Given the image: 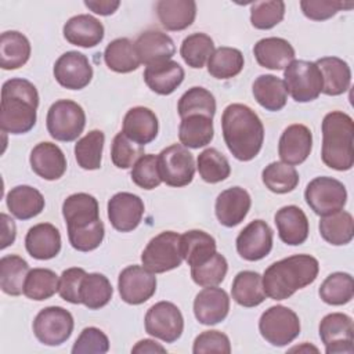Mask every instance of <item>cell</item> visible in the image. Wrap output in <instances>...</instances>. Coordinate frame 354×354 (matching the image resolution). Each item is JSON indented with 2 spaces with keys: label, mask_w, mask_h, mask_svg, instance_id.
<instances>
[{
  "label": "cell",
  "mask_w": 354,
  "mask_h": 354,
  "mask_svg": "<svg viewBox=\"0 0 354 354\" xmlns=\"http://www.w3.org/2000/svg\"><path fill=\"white\" fill-rule=\"evenodd\" d=\"M223 137L228 151L241 162L256 158L263 147L264 126L259 115L245 104H230L221 116Z\"/></svg>",
  "instance_id": "obj_1"
},
{
  "label": "cell",
  "mask_w": 354,
  "mask_h": 354,
  "mask_svg": "<svg viewBox=\"0 0 354 354\" xmlns=\"http://www.w3.org/2000/svg\"><path fill=\"white\" fill-rule=\"evenodd\" d=\"M319 271V263L310 254H293L268 266L261 277L263 289L272 300H285L311 285Z\"/></svg>",
  "instance_id": "obj_2"
},
{
  "label": "cell",
  "mask_w": 354,
  "mask_h": 354,
  "mask_svg": "<svg viewBox=\"0 0 354 354\" xmlns=\"http://www.w3.org/2000/svg\"><path fill=\"white\" fill-rule=\"evenodd\" d=\"M39 93L26 79L12 77L1 87L0 126L3 133L24 134L33 129L37 119Z\"/></svg>",
  "instance_id": "obj_3"
},
{
  "label": "cell",
  "mask_w": 354,
  "mask_h": 354,
  "mask_svg": "<svg viewBox=\"0 0 354 354\" xmlns=\"http://www.w3.org/2000/svg\"><path fill=\"white\" fill-rule=\"evenodd\" d=\"M322 162L337 171L350 170L354 165L353 118L342 111H332L322 120Z\"/></svg>",
  "instance_id": "obj_4"
},
{
  "label": "cell",
  "mask_w": 354,
  "mask_h": 354,
  "mask_svg": "<svg viewBox=\"0 0 354 354\" xmlns=\"http://www.w3.org/2000/svg\"><path fill=\"white\" fill-rule=\"evenodd\" d=\"M283 82L288 94L296 102H310L322 93V75L315 62L293 59L283 69Z\"/></svg>",
  "instance_id": "obj_5"
},
{
  "label": "cell",
  "mask_w": 354,
  "mask_h": 354,
  "mask_svg": "<svg viewBox=\"0 0 354 354\" xmlns=\"http://www.w3.org/2000/svg\"><path fill=\"white\" fill-rule=\"evenodd\" d=\"M46 124L48 134L54 140L71 142L83 133L86 113L77 102L72 100H58L48 108Z\"/></svg>",
  "instance_id": "obj_6"
},
{
  "label": "cell",
  "mask_w": 354,
  "mask_h": 354,
  "mask_svg": "<svg viewBox=\"0 0 354 354\" xmlns=\"http://www.w3.org/2000/svg\"><path fill=\"white\" fill-rule=\"evenodd\" d=\"M259 330L263 339L275 347L292 343L300 333L297 314L285 306H271L259 319Z\"/></svg>",
  "instance_id": "obj_7"
},
{
  "label": "cell",
  "mask_w": 354,
  "mask_h": 354,
  "mask_svg": "<svg viewBox=\"0 0 354 354\" xmlns=\"http://www.w3.org/2000/svg\"><path fill=\"white\" fill-rule=\"evenodd\" d=\"M180 235L174 231H163L153 236L141 253L142 266L153 274H162L181 266L183 261Z\"/></svg>",
  "instance_id": "obj_8"
},
{
  "label": "cell",
  "mask_w": 354,
  "mask_h": 354,
  "mask_svg": "<svg viewBox=\"0 0 354 354\" xmlns=\"http://www.w3.org/2000/svg\"><path fill=\"white\" fill-rule=\"evenodd\" d=\"M304 199L310 209L318 216H328L339 212L347 202V191L342 181L321 176L313 178L304 191Z\"/></svg>",
  "instance_id": "obj_9"
},
{
  "label": "cell",
  "mask_w": 354,
  "mask_h": 354,
  "mask_svg": "<svg viewBox=\"0 0 354 354\" xmlns=\"http://www.w3.org/2000/svg\"><path fill=\"white\" fill-rule=\"evenodd\" d=\"M158 167L162 183L169 187H185L195 176L192 153L181 144H171L158 155Z\"/></svg>",
  "instance_id": "obj_10"
},
{
  "label": "cell",
  "mask_w": 354,
  "mask_h": 354,
  "mask_svg": "<svg viewBox=\"0 0 354 354\" xmlns=\"http://www.w3.org/2000/svg\"><path fill=\"white\" fill-rule=\"evenodd\" d=\"M72 314L59 306H50L37 313L33 321L36 339L46 346H59L65 343L73 332Z\"/></svg>",
  "instance_id": "obj_11"
},
{
  "label": "cell",
  "mask_w": 354,
  "mask_h": 354,
  "mask_svg": "<svg viewBox=\"0 0 354 354\" xmlns=\"http://www.w3.org/2000/svg\"><path fill=\"white\" fill-rule=\"evenodd\" d=\"M145 332L165 343H174L184 330V318L180 308L171 301H158L145 314Z\"/></svg>",
  "instance_id": "obj_12"
},
{
  "label": "cell",
  "mask_w": 354,
  "mask_h": 354,
  "mask_svg": "<svg viewBox=\"0 0 354 354\" xmlns=\"http://www.w3.org/2000/svg\"><path fill=\"white\" fill-rule=\"evenodd\" d=\"M118 289L124 303L138 306L155 295L156 277L144 266L133 264L120 271L118 278Z\"/></svg>",
  "instance_id": "obj_13"
},
{
  "label": "cell",
  "mask_w": 354,
  "mask_h": 354,
  "mask_svg": "<svg viewBox=\"0 0 354 354\" xmlns=\"http://www.w3.org/2000/svg\"><path fill=\"white\" fill-rule=\"evenodd\" d=\"M354 324L350 315L343 313L326 314L319 322V337L326 354H353Z\"/></svg>",
  "instance_id": "obj_14"
},
{
  "label": "cell",
  "mask_w": 354,
  "mask_h": 354,
  "mask_svg": "<svg viewBox=\"0 0 354 354\" xmlns=\"http://www.w3.org/2000/svg\"><path fill=\"white\" fill-rule=\"evenodd\" d=\"M54 77L68 90H82L93 79V66L88 58L79 51H66L54 64Z\"/></svg>",
  "instance_id": "obj_15"
},
{
  "label": "cell",
  "mask_w": 354,
  "mask_h": 354,
  "mask_svg": "<svg viewBox=\"0 0 354 354\" xmlns=\"http://www.w3.org/2000/svg\"><path fill=\"white\" fill-rule=\"evenodd\" d=\"M142 199L131 192H118L108 201V218L120 232H130L138 227L144 216Z\"/></svg>",
  "instance_id": "obj_16"
},
{
  "label": "cell",
  "mask_w": 354,
  "mask_h": 354,
  "mask_svg": "<svg viewBox=\"0 0 354 354\" xmlns=\"http://www.w3.org/2000/svg\"><path fill=\"white\" fill-rule=\"evenodd\" d=\"M235 243L243 260H261L272 249V230L264 220H253L239 232Z\"/></svg>",
  "instance_id": "obj_17"
},
{
  "label": "cell",
  "mask_w": 354,
  "mask_h": 354,
  "mask_svg": "<svg viewBox=\"0 0 354 354\" xmlns=\"http://www.w3.org/2000/svg\"><path fill=\"white\" fill-rule=\"evenodd\" d=\"M313 149V133L300 123L288 126L278 142V155L283 163L290 166L303 163Z\"/></svg>",
  "instance_id": "obj_18"
},
{
  "label": "cell",
  "mask_w": 354,
  "mask_h": 354,
  "mask_svg": "<svg viewBox=\"0 0 354 354\" xmlns=\"http://www.w3.org/2000/svg\"><path fill=\"white\" fill-rule=\"evenodd\" d=\"M252 206L250 195L241 187L221 191L216 199L214 212L218 223L224 227H235L243 221Z\"/></svg>",
  "instance_id": "obj_19"
},
{
  "label": "cell",
  "mask_w": 354,
  "mask_h": 354,
  "mask_svg": "<svg viewBox=\"0 0 354 354\" xmlns=\"http://www.w3.org/2000/svg\"><path fill=\"white\" fill-rule=\"evenodd\" d=\"M230 311L227 292L217 286H205L194 300V314L202 325H216L225 319Z\"/></svg>",
  "instance_id": "obj_20"
},
{
  "label": "cell",
  "mask_w": 354,
  "mask_h": 354,
  "mask_svg": "<svg viewBox=\"0 0 354 354\" xmlns=\"http://www.w3.org/2000/svg\"><path fill=\"white\" fill-rule=\"evenodd\" d=\"M134 47L141 64L149 66L170 61L176 54L171 37L160 30H145L134 41Z\"/></svg>",
  "instance_id": "obj_21"
},
{
  "label": "cell",
  "mask_w": 354,
  "mask_h": 354,
  "mask_svg": "<svg viewBox=\"0 0 354 354\" xmlns=\"http://www.w3.org/2000/svg\"><path fill=\"white\" fill-rule=\"evenodd\" d=\"M32 170L41 178L54 181L66 171V158L62 149L48 141L39 142L33 147L29 156Z\"/></svg>",
  "instance_id": "obj_22"
},
{
  "label": "cell",
  "mask_w": 354,
  "mask_h": 354,
  "mask_svg": "<svg viewBox=\"0 0 354 354\" xmlns=\"http://www.w3.org/2000/svg\"><path fill=\"white\" fill-rule=\"evenodd\" d=\"M274 223L281 241L290 246H299L308 236V218L296 205H288L277 210Z\"/></svg>",
  "instance_id": "obj_23"
},
{
  "label": "cell",
  "mask_w": 354,
  "mask_h": 354,
  "mask_svg": "<svg viewBox=\"0 0 354 354\" xmlns=\"http://www.w3.org/2000/svg\"><path fill=\"white\" fill-rule=\"evenodd\" d=\"M64 37L69 44L91 48L104 39V25L90 14H79L69 18L64 25Z\"/></svg>",
  "instance_id": "obj_24"
},
{
  "label": "cell",
  "mask_w": 354,
  "mask_h": 354,
  "mask_svg": "<svg viewBox=\"0 0 354 354\" xmlns=\"http://www.w3.org/2000/svg\"><path fill=\"white\" fill-rule=\"evenodd\" d=\"M159 122L155 112L147 106H133L123 118V133L131 141L145 147L158 136Z\"/></svg>",
  "instance_id": "obj_25"
},
{
  "label": "cell",
  "mask_w": 354,
  "mask_h": 354,
  "mask_svg": "<svg viewBox=\"0 0 354 354\" xmlns=\"http://www.w3.org/2000/svg\"><path fill=\"white\" fill-rule=\"evenodd\" d=\"M26 252L36 260L54 259L61 250V234L50 223H39L25 236Z\"/></svg>",
  "instance_id": "obj_26"
},
{
  "label": "cell",
  "mask_w": 354,
  "mask_h": 354,
  "mask_svg": "<svg viewBox=\"0 0 354 354\" xmlns=\"http://www.w3.org/2000/svg\"><path fill=\"white\" fill-rule=\"evenodd\" d=\"M62 216L66 230L83 228L100 220V207L97 199L86 192L69 195L62 203Z\"/></svg>",
  "instance_id": "obj_27"
},
{
  "label": "cell",
  "mask_w": 354,
  "mask_h": 354,
  "mask_svg": "<svg viewBox=\"0 0 354 354\" xmlns=\"http://www.w3.org/2000/svg\"><path fill=\"white\" fill-rule=\"evenodd\" d=\"M257 64L272 71L285 69L295 59V48L282 37H264L253 47Z\"/></svg>",
  "instance_id": "obj_28"
},
{
  "label": "cell",
  "mask_w": 354,
  "mask_h": 354,
  "mask_svg": "<svg viewBox=\"0 0 354 354\" xmlns=\"http://www.w3.org/2000/svg\"><path fill=\"white\" fill-rule=\"evenodd\" d=\"M184 76L185 72L183 66L173 59L149 65L144 71L145 84L159 95L171 94L183 83Z\"/></svg>",
  "instance_id": "obj_29"
},
{
  "label": "cell",
  "mask_w": 354,
  "mask_h": 354,
  "mask_svg": "<svg viewBox=\"0 0 354 354\" xmlns=\"http://www.w3.org/2000/svg\"><path fill=\"white\" fill-rule=\"evenodd\" d=\"M156 14L166 30H184L195 21L196 3L194 0H159Z\"/></svg>",
  "instance_id": "obj_30"
},
{
  "label": "cell",
  "mask_w": 354,
  "mask_h": 354,
  "mask_svg": "<svg viewBox=\"0 0 354 354\" xmlns=\"http://www.w3.org/2000/svg\"><path fill=\"white\" fill-rule=\"evenodd\" d=\"M8 210L18 220H29L40 214L44 209V196L30 185H17L6 196Z\"/></svg>",
  "instance_id": "obj_31"
},
{
  "label": "cell",
  "mask_w": 354,
  "mask_h": 354,
  "mask_svg": "<svg viewBox=\"0 0 354 354\" xmlns=\"http://www.w3.org/2000/svg\"><path fill=\"white\" fill-rule=\"evenodd\" d=\"M321 71L324 86L322 93L326 95H342L351 83V71L348 64L339 57H322L315 61Z\"/></svg>",
  "instance_id": "obj_32"
},
{
  "label": "cell",
  "mask_w": 354,
  "mask_h": 354,
  "mask_svg": "<svg viewBox=\"0 0 354 354\" xmlns=\"http://www.w3.org/2000/svg\"><path fill=\"white\" fill-rule=\"evenodd\" d=\"M180 248L181 256L188 266L196 267L216 253L217 243L210 234L202 230H189L180 235Z\"/></svg>",
  "instance_id": "obj_33"
},
{
  "label": "cell",
  "mask_w": 354,
  "mask_h": 354,
  "mask_svg": "<svg viewBox=\"0 0 354 354\" xmlns=\"http://www.w3.org/2000/svg\"><path fill=\"white\" fill-rule=\"evenodd\" d=\"M254 100L266 111L277 112L286 105L288 90L285 82L274 75H260L252 86Z\"/></svg>",
  "instance_id": "obj_34"
},
{
  "label": "cell",
  "mask_w": 354,
  "mask_h": 354,
  "mask_svg": "<svg viewBox=\"0 0 354 354\" xmlns=\"http://www.w3.org/2000/svg\"><path fill=\"white\" fill-rule=\"evenodd\" d=\"M30 57V43L18 30H7L0 36V66L6 71L24 66Z\"/></svg>",
  "instance_id": "obj_35"
},
{
  "label": "cell",
  "mask_w": 354,
  "mask_h": 354,
  "mask_svg": "<svg viewBox=\"0 0 354 354\" xmlns=\"http://www.w3.org/2000/svg\"><path fill=\"white\" fill-rule=\"evenodd\" d=\"M214 136L213 119L205 115H189L181 119L178 140L185 148L198 149L210 144Z\"/></svg>",
  "instance_id": "obj_36"
},
{
  "label": "cell",
  "mask_w": 354,
  "mask_h": 354,
  "mask_svg": "<svg viewBox=\"0 0 354 354\" xmlns=\"http://www.w3.org/2000/svg\"><path fill=\"white\" fill-rule=\"evenodd\" d=\"M232 299L242 307H256L261 304L267 295L263 289L261 275L256 271L245 270L235 275L231 285Z\"/></svg>",
  "instance_id": "obj_37"
},
{
  "label": "cell",
  "mask_w": 354,
  "mask_h": 354,
  "mask_svg": "<svg viewBox=\"0 0 354 354\" xmlns=\"http://www.w3.org/2000/svg\"><path fill=\"white\" fill-rule=\"evenodd\" d=\"M321 236L333 246L347 245L354 236V220L351 213L339 210L328 216H322L318 224Z\"/></svg>",
  "instance_id": "obj_38"
},
{
  "label": "cell",
  "mask_w": 354,
  "mask_h": 354,
  "mask_svg": "<svg viewBox=\"0 0 354 354\" xmlns=\"http://www.w3.org/2000/svg\"><path fill=\"white\" fill-rule=\"evenodd\" d=\"M104 61L111 71L118 73H130L141 65L134 43L127 37L112 40L105 47Z\"/></svg>",
  "instance_id": "obj_39"
},
{
  "label": "cell",
  "mask_w": 354,
  "mask_h": 354,
  "mask_svg": "<svg viewBox=\"0 0 354 354\" xmlns=\"http://www.w3.org/2000/svg\"><path fill=\"white\" fill-rule=\"evenodd\" d=\"M30 268L26 260L18 254H7L0 259V288L6 295L19 296L24 293L25 279Z\"/></svg>",
  "instance_id": "obj_40"
},
{
  "label": "cell",
  "mask_w": 354,
  "mask_h": 354,
  "mask_svg": "<svg viewBox=\"0 0 354 354\" xmlns=\"http://www.w3.org/2000/svg\"><path fill=\"white\" fill-rule=\"evenodd\" d=\"M113 295L109 279L100 272L86 274L80 286V304L88 310H100L106 306Z\"/></svg>",
  "instance_id": "obj_41"
},
{
  "label": "cell",
  "mask_w": 354,
  "mask_h": 354,
  "mask_svg": "<svg viewBox=\"0 0 354 354\" xmlns=\"http://www.w3.org/2000/svg\"><path fill=\"white\" fill-rule=\"evenodd\" d=\"M243 54L234 47H218L207 61V72L214 79L227 80L235 77L243 69Z\"/></svg>",
  "instance_id": "obj_42"
},
{
  "label": "cell",
  "mask_w": 354,
  "mask_h": 354,
  "mask_svg": "<svg viewBox=\"0 0 354 354\" xmlns=\"http://www.w3.org/2000/svg\"><path fill=\"white\" fill-rule=\"evenodd\" d=\"M322 301L330 306H343L351 301L354 296V281L348 272H332L319 286L318 290Z\"/></svg>",
  "instance_id": "obj_43"
},
{
  "label": "cell",
  "mask_w": 354,
  "mask_h": 354,
  "mask_svg": "<svg viewBox=\"0 0 354 354\" xmlns=\"http://www.w3.org/2000/svg\"><path fill=\"white\" fill-rule=\"evenodd\" d=\"M105 136L101 130H91L75 144V159L84 170L101 167Z\"/></svg>",
  "instance_id": "obj_44"
},
{
  "label": "cell",
  "mask_w": 354,
  "mask_h": 354,
  "mask_svg": "<svg viewBox=\"0 0 354 354\" xmlns=\"http://www.w3.org/2000/svg\"><path fill=\"white\" fill-rule=\"evenodd\" d=\"M214 51L213 39L202 32H195L188 35L180 47V55L183 57L184 62L194 68L201 69L209 61L210 55Z\"/></svg>",
  "instance_id": "obj_45"
},
{
  "label": "cell",
  "mask_w": 354,
  "mask_h": 354,
  "mask_svg": "<svg viewBox=\"0 0 354 354\" xmlns=\"http://www.w3.org/2000/svg\"><path fill=\"white\" fill-rule=\"evenodd\" d=\"M177 111L181 119L189 115H205L213 119L216 113L214 95L203 87H191L180 97Z\"/></svg>",
  "instance_id": "obj_46"
},
{
  "label": "cell",
  "mask_w": 354,
  "mask_h": 354,
  "mask_svg": "<svg viewBox=\"0 0 354 354\" xmlns=\"http://www.w3.org/2000/svg\"><path fill=\"white\" fill-rule=\"evenodd\" d=\"M261 180L266 188L274 194L292 192L299 184L297 170L283 162H271L261 171Z\"/></svg>",
  "instance_id": "obj_47"
},
{
  "label": "cell",
  "mask_w": 354,
  "mask_h": 354,
  "mask_svg": "<svg viewBox=\"0 0 354 354\" xmlns=\"http://www.w3.org/2000/svg\"><path fill=\"white\" fill-rule=\"evenodd\" d=\"M196 169L201 178L209 184L224 181L231 174L228 159L216 148H206L198 155Z\"/></svg>",
  "instance_id": "obj_48"
},
{
  "label": "cell",
  "mask_w": 354,
  "mask_h": 354,
  "mask_svg": "<svg viewBox=\"0 0 354 354\" xmlns=\"http://www.w3.org/2000/svg\"><path fill=\"white\" fill-rule=\"evenodd\" d=\"M58 281L59 278L53 270L33 268L25 279L24 295L36 301L47 300L58 292Z\"/></svg>",
  "instance_id": "obj_49"
},
{
  "label": "cell",
  "mask_w": 354,
  "mask_h": 354,
  "mask_svg": "<svg viewBox=\"0 0 354 354\" xmlns=\"http://www.w3.org/2000/svg\"><path fill=\"white\" fill-rule=\"evenodd\" d=\"M228 271V263L225 257L216 252L207 261L201 266L191 267L192 281L199 286H217L220 285Z\"/></svg>",
  "instance_id": "obj_50"
},
{
  "label": "cell",
  "mask_w": 354,
  "mask_h": 354,
  "mask_svg": "<svg viewBox=\"0 0 354 354\" xmlns=\"http://www.w3.org/2000/svg\"><path fill=\"white\" fill-rule=\"evenodd\" d=\"M285 15V3L281 0L256 1L250 6V24L260 30L277 26Z\"/></svg>",
  "instance_id": "obj_51"
},
{
  "label": "cell",
  "mask_w": 354,
  "mask_h": 354,
  "mask_svg": "<svg viewBox=\"0 0 354 354\" xmlns=\"http://www.w3.org/2000/svg\"><path fill=\"white\" fill-rule=\"evenodd\" d=\"M131 180L133 183L142 188V189H155L156 187L160 185L162 178L159 174V167H158V155L152 153H144L134 165L131 169Z\"/></svg>",
  "instance_id": "obj_52"
},
{
  "label": "cell",
  "mask_w": 354,
  "mask_h": 354,
  "mask_svg": "<svg viewBox=\"0 0 354 354\" xmlns=\"http://www.w3.org/2000/svg\"><path fill=\"white\" fill-rule=\"evenodd\" d=\"M144 155V147L131 141L123 131L113 137L111 148V159L119 169H129Z\"/></svg>",
  "instance_id": "obj_53"
},
{
  "label": "cell",
  "mask_w": 354,
  "mask_h": 354,
  "mask_svg": "<svg viewBox=\"0 0 354 354\" xmlns=\"http://www.w3.org/2000/svg\"><path fill=\"white\" fill-rule=\"evenodd\" d=\"M104 235L105 228L101 218L87 227L68 230L69 243L73 249L79 252H91L97 249L102 243Z\"/></svg>",
  "instance_id": "obj_54"
},
{
  "label": "cell",
  "mask_w": 354,
  "mask_h": 354,
  "mask_svg": "<svg viewBox=\"0 0 354 354\" xmlns=\"http://www.w3.org/2000/svg\"><path fill=\"white\" fill-rule=\"evenodd\" d=\"M354 7L353 1H336V0H301L300 8L303 14L313 21H325L336 15L342 10H350Z\"/></svg>",
  "instance_id": "obj_55"
},
{
  "label": "cell",
  "mask_w": 354,
  "mask_h": 354,
  "mask_svg": "<svg viewBox=\"0 0 354 354\" xmlns=\"http://www.w3.org/2000/svg\"><path fill=\"white\" fill-rule=\"evenodd\" d=\"M109 350L108 336L95 326L84 328L76 339L72 353L73 354H104Z\"/></svg>",
  "instance_id": "obj_56"
},
{
  "label": "cell",
  "mask_w": 354,
  "mask_h": 354,
  "mask_svg": "<svg viewBox=\"0 0 354 354\" xmlns=\"http://www.w3.org/2000/svg\"><path fill=\"white\" fill-rule=\"evenodd\" d=\"M87 272L80 267H71L62 271L58 281V293L61 299L72 304H80V286Z\"/></svg>",
  "instance_id": "obj_57"
},
{
  "label": "cell",
  "mask_w": 354,
  "mask_h": 354,
  "mask_svg": "<svg viewBox=\"0 0 354 354\" xmlns=\"http://www.w3.org/2000/svg\"><path fill=\"white\" fill-rule=\"evenodd\" d=\"M192 353L194 354H203V353L230 354L231 343L228 336L220 330H205L195 337Z\"/></svg>",
  "instance_id": "obj_58"
},
{
  "label": "cell",
  "mask_w": 354,
  "mask_h": 354,
  "mask_svg": "<svg viewBox=\"0 0 354 354\" xmlns=\"http://www.w3.org/2000/svg\"><path fill=\"white\" fill-rule=\"evenodd\" d=\"M84 6L98 15H112L120 6L119 0H86Z\"/></svg>",
  "instance_id": "obj_59"
},
{
  "label": "cell",
  "mask_w": 354,
  "mask_h": 354,
  "mask_svg": "<svg viewBox=\"0 0 354 354\" xmlns=\"http://www.w3.org/2000/svg\"><path fill=\"white\" fill-rule=\"evenodd\" d=\"M0 218H1V230H3L0 248H1V249H6L7 246H10V245L14 243L15 235H17V228H15L14 220H12L10 216H7L6 213H1V214H0Z\"/></svg>",
  "instance_id": "obj_60"
},
{
  "label": "cell",
  "mask_w": 354,
  "mask_h": 354,
  "mask_svg": "<svg viewBox=\"0 0 354 354\" xmlns=\"http://www.w3.org/2000/svg\"><path fill=\"white\" fill-rule=\"evenodd\" d=\"M131 353H140V354L166 353V348L152 339H142L136 343V346L131 348Z\"/></svg>",
  "instance_id": "obj_61"
},
{
  "label": "cell",
  "mask_w": 354,
  "mask_h": 354,
  "mask_svg": "<svg viewBox=\"0 0 354 354\" xmlns=\"http://www.w3.org/2000/svg\"><path fill=\"white\" fill-rule=\"evenodd\" d=\"M304 348H306V350H313V351H315V353L318 351L317 347H313V346L308 347V344H306V346H303V347H293V348H290V351H301V350H304Z\"/></svg>",
  "instance_id": "obj_62"
}]
</instances>
